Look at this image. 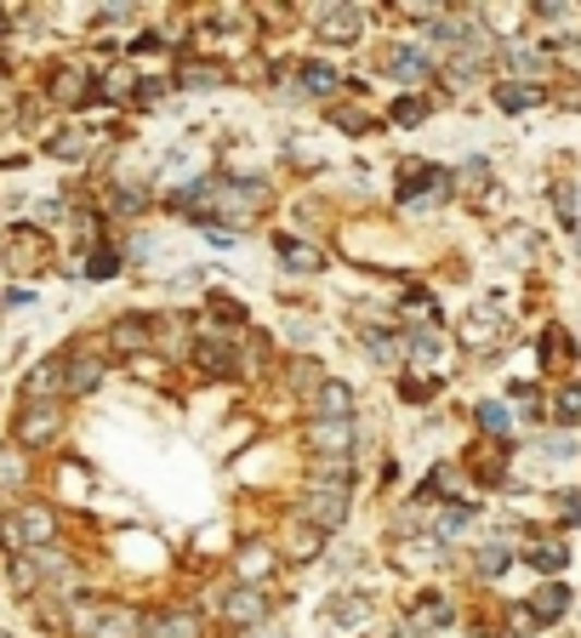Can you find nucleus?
<instances>
[{
    "mask_svg": "<svg viewBox=\"0 0 581 638\" xmlns=\"http://www.w3.org/2000/svg\"><path fill=\"white\" fill-rule=\"evenodd\" d=\"M530 565H542V570H559V565H565V547H530Z\"/></svg>",
    "mask_w": 581,
    "mask_h": 638,
    "instance_id": "a211bd4d",
    "label": "nucleus"
},
{
    "mask_svg": "<svg viewBox=\"0 0 581 638\" xmlns=\"http://www.w3.org/2000/svg\"><path fill=\"white\" fill-rule=\"evenodd\" d=\"M229 616H234V622H257V616H263V593H234V599H229Z\"/></svg>",
    "mask_w": 581,
    "mask_h": 638,
    "instance_id": "ddd939ff",
    "label": "nucleus"
},
{
    "mask_svg": "<svg viewBox=\"0 0 581 638\" xmlns=\"http://www.w3.org/2000/svg\"><path fill=\"white\" fill-rule=\"evenodd\" d=\"M23 479V450H0V484H17Z\"/></svg>",
    "mask_w": 581,
    "mask_h": 638,
    "instance_id": "f3484780",
    "label": "nucleus"
},
{
    "mask_svg": "<svg viewBox=\"0 0 581 638\" xmlns=\"http://www.w3.org/2000/svg\"><path fill=\"white\" fill-rule=\"evenodd\" d=\"M508 565V547H485V570H501Z\"/></svg>",
    "mask_w": 581,
    "mask_h": 638,
    "instance_id": "a878e982",
    "label": "nucleus"
},
{
    "mask_svg": "<svg viewBox=\"0 0 581 638\" xmlns=\"http://www.w3.org/2000/svg\"><path fill=\"white\" fill-rule=\"evenodd\" d=\"M148 638H199V622L194 616H160Z\"/></svg>",
    "mask_w": 581,
    "mask_h": 638,
    "instance_id": "9b49d317",
    "label": "nucleus"
},
{
    "mask_svg": "<svg viewBox=\"0 0 581 638\" xmlns=\"http://www.w3.org/2000/svg\"><path fill=\"white\" fill-rule=\"evenodd\" d=\"M46 155H58V160H81V155H86V137H74V132L46 137Z\"/></svg>",
    "mask_w": 581,
    "mask_h": 638,
    "instance_id": "f8f14e48",
    "label": "nucleus"
},
{
    "mask_svg": "<svg viewBox=\"0 0 581 638\" xmlns=\"http://www.w3.org/2000/svg\"><path fill=\"white\" fill-rule=\"evenodd\" d=\"M547 353H553V365H565V353H570L565 330H547Z\"/></svg>",
    "mask_w": 581,
    "mask_h": 638,
    "instance_id": "412c9836",
    "label": "nucleus"
},
{
    "mask_svg": "<svg viewBox=\"0 0 581 638\" xmlns=\"http://www.w3.org/2000/svg\"><path fill=\"white\" fill-rule=\"evenodd\" d=\"M394 74H399V81H422V74H427V63L411 52V46H406V52H394Z\"/></svg>",
    "mask_w": 581,
    "mask_h": 638,
    "instance_id": "2eb2a0df",
    "label": "nucleus"
},
{
    "mask_svg": "<svg viewBox=\"0 0 581 638\" xmlns=\"http://www.w3.org/2000/svg\"><path fill=\"white\" fill-rule=\"evenodd\" d=\"M496 104H501V109H524L530 92H513V86H508V92H496Z\"/></svg>",
    "mask_w": 581,
    "mask_h": 638,
    "instance_id": "b1692460",
    "label": "nucleus"
},
{
    "mask_svg": "<svg viewBox=\"0 0 581 638\" xmlns=\"http://www.w3.org/2000/svg\"><path fill=\"white\" fill-rule=\"evenodd\" d=\"M114 268H120V257H114L109 245H97L92 263H86V279H114Z\"/></svg>",
    "mask_w": 581,
    "mask_h": 638,
    "instance_id": "4468645a",
    "label": "nucleus"
},
{
    "mask_svg": "<svg viewBox=\"0 0 581 638\" xmlns=\"http://www.w3.org/2000/svg\"><path fill=\"white\" fill-rule=\"evenodd\" d=\"M479 422H485L491 433H501L508 428V411H501V405H479Z\"/></svg>",
    "mask_w": 581,
    "mask_h": 638,
    "instance_id": "6ab92c4d",
    "label": "nucleus"
},
{
    "mask_svg": "<svg viewBox=\"0 0 581 638\" xmlns=\"http://www.w3.org/2000/svg\"><path fill=\"white\" fill-rule=\"evenodd\" d=\"M58 365H63V394L69 399H81V394H92L97 382H104V360H97V353L69 348V353H58Z\"/></svg>",
    "mask_w": 581,
    "mask_h": 638,
    "instance_id": "7ed1b4c3",
    "label": "nucleus"
},
{
    "mask_svg": "<svg viewBox=\"0 0 581 638\" xmlns=\"http://www.w3.org/2000/svg\"><path fill=\"white\" fill-rule=\"evenodd\" d=\"M559 417H565V422H581V394H576V388L559 399Z\"/></svg>",
    "mask_w": 581,
    "mask_h": 638,
    "instance_id": "4be33fe9",
    "label": "nucleus"
},
{
    "mask_svg": "<svg viewBox=\"0 0 581 638\" xmlns=\"http://www.w3.org/2000/svg\"><path fill=\"white\" fill-rule=\"evenodd\" d=\"M280 257H286L291 268H319V257H314L308 245H296V240H280Z\"/></svg>",
    "mask_w": 581,
    "mask_h": 638,
    "instance_id": "dca6fc26",
    "label": "nucleus"
},
{
    "mask_svg": "<svg viewBox=\"0 0 581 638\" xmlns=\"http://www.w3.org/2000/svg\"><path fill=\"white\" fill-rule=\"evenodd\" d=\"M365 342H371V353H376V365H394V353H399V348H394L388 337H365Z\"/></svg>",
    "mask_w": 581,
    "mask_h": 638,
    "instance_id": "aec40b11",
    "label": "nucleus"
},
{
    "mask_svg": "<svg viewBox=\"0 0 581 638\" xmlns=\"http://www.w3.org/2000/svg\"><path fill=\"white\" fill-rule=\"evenodd\" d=\"M63 433V405L58 399H23V411L12 417V445L17 450H46Z\"/></svg>",
    "mask_w": 581,
    "mask_h": 638,
    "instance_id": "f257e3e1",
    "label": "nucleus"
},
{
    "mask_svg": "<svg viewBox=\"0 0 581 638\" xmlns=\"http://www.w3.org/2000/svg\"><path fill=\"white\" fill-rule=\"evenodd\" d=\"M565 604H570L565 587H542V599H530V610H536V622H559V616H565Z\"/></svg>",
    "mask_w": 581,
    "mask_h": 638,
    "instance_id": "1a4fd4ad",
    "label": "nucleus"
},
{
    "mask_svg": "<svg viewBox=\"0 0 581 638\" xmlns=\"http://www.w3.org/2000/svg\"><path fill=\"white\" fill-rule=\"evenodd\" d=\"M565 519H581V491H565Z\"/></svg>",
    "mask_w": 581,
    "mask_h": 638,
    "instance_id": "bb28decb",
    "label": "nucleus"
},
{
    "mask_svg": "<svg viewBox=\"0 0 581 638\" xmlns=\"http://www.w3.org/2000/svg\"><path fill=\"white\" fill-rule=\"evenodd\" d=\"M109 342H114L120 353H143V348H148V325H143V320H120V325L109 330Z\"/></svg>",
    "mask_w": 581,
    "mask_h": 638,
    "instance_id": "0eeeda50",
    "label": "nucleus"
},
{
    "mask_svg": "<svg viewBox=\"0 0 581 638\" xmlns=\"http://www.w3.org/2000/svg\"><path fill=\"white\" fill-rule=\"evenodd\" d=\"M342 417H353V388L348 382H325L319 388V422H342Z\"/></svg>",
    "mask_w": 581,
    "mask_h": 638,
    "instance_id": "20e7f679",
    "label": "nucleus"
},
{
    "mask_svg": "<svg viewBox=\"0 0 581 638\" xmlns=\"http://www.w3.org/2000/svg\"><path fill=\"white\" fill-rule=\"evenodd\" d=\"M308 514H314L319 525H342V519H348V491H337V484H331V491H314V496H308Z\"/></svg>",
    "mask_w": 581,
    "mask_h": 638,
    "instance_id": "39448f33",
    "label": "nucleus"
},
{
    "mask_svg": "<svg viewBox=\"0 0 581 638\" xmlns=\"http://www.w3.org/2000/svg\"><path fill=\"white\" fill-rule=\"evenodd\" d=\"M52 535H58V514H52L46 502H17V507H12V519H7V547L40 553V547H52Z\"/></svg>",
    "mask_w": 581,
    "mask_h": 638,
    "instance_id": "f03ea898",
    "label": "nucleus"
},
{
    "mask_svg": "<svg viewBox=\"0 0 581 638\" xmlns=\"http://www.w3.org/2000/svg\"><path fill=\"white\" fill-rule=\"evenodd\" d=\"M7 29H12V12H7V7H0V35H7Z\"/></svg>",
    "mask_w": 581,
    "mask_h": 638,
    "instance_id": "cd10ccee",
    "label": "nucleus"
},
{
    "mask_svg": "<svg viewBox=\"0 0 581 638\" xmlns=\"http://www.w3.org/2000/svg\"><path fill=\"white\" fill-rule=\"evenodd\" d=\"M427 189H450V177H445V171H434V166H416L411 183H399V200H422Z\"/></svg>",
    "mask_w": 581,
    "mask_h": 638,
    "instance_id": "6e6552de",
    "label": "nucleus"
},
{
    "mask_svg": "<svg viewBox=\"0 0 581 638\" xmlns=\"http://www.w3.org/2000/svg\"><path fill=\"white\" fill-rule=\"evenodd\" d=\"M462 525H468V507H450V514L439 519V530H445V535H457Z\"/></svg>",
    "mask_w": 581,
    "mask_h": 638,
    "instance_id": "5701e85b",
    "label": "nucleus"
},
{
    "mask_svg": "<svg viewBox=\"0 0 581 638\" xmlns=\"http://www.w3.org/2000/svg\"><path fill=\"white\" fill-rule=\"evenodd\" d=\"M302 92H314V97H331V92H337V74L325 69V63H302Z\"/></svg>",
    "mask_w": 581,
    "mask_h": 638,
    "instance_id": "9d476101",
    "label": "nucleus"
},
{
    "mask_svg": "<svg viewBox=\"0 0 581 638\" xmlns=\"http://www.w3.org/2000/svg\"><path fill=\"white\" fill-rule=\"evenodd\" d=\"M353 35H360V12H348V7L325 12V40H337V46H353Z\"/></svg>",
    "mask_w": 581,
    "mask_h": 638,
    "instance_id": "423d86ee",
    "label": "nucleus"
},
{
    "mask_svg": "<svg viewBox=\"0 0 581 638\" xmlns=\"http://www.w3.org/2000/svg\"><path fill=\"white\" fill-rule=\"evenodd\" d=\"M394 120H406V125H416V120H422V104H399V109H394Z\"/></svg>",
    "mask_w": 581,
    "mask_h": 638,
    "instance_id": "393cba45",
    "label": "nucleus"
}]
</instances>
